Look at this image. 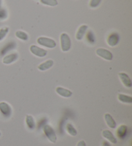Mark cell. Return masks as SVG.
<instances>
[{
    "label": "cell",
    "mask_w": 132,
    "mask_h": 146,
    "mask_svg": "<svg viewBox=\"0 0 132 146\" xmlns=\"http://www.w3.org/2000/svg\"><path fill=\"white\" fill-rule=\"evenodd\" d=\"M43 132L47 139L52 143H55L57 141V135L53 127L48 124H45L43 126Z\"/></svg>",
    "instance_id": "cell-1"
},
{
    "label": "cell",
    "mask_w": 132,
    "mask_h": 146,
    "mask_svg": "<svg viewBox=\"0 0 132 146\" xmlns=\"http://www.w3.org/2000/svg\"><path fill=\"white\" fill-rule=\"evenodd\" d=\"M61 47L63 51H68L71 48V39L67 33H63L61 35Z\"/></svg>",
    "instance_id": "cell-2"
},
{
    "label": "cell",
    "mask_w": 132,
    "mask_h": 146,
    "mask_svg": "<svg viewBox=\"0 0 132 146\" xmlns=\"http://www.w3.org/2000/svg\"><path fill=\"white\" fill-rule=\"evenodd\" d=\"M37 42H38L39 45L45 47V48H47L52 49L56 47V42H55V40L48 37L41 36V37L38 38Z\"/></svg>",
    "instance_id": "cell-3"
},
{
    "label": "cell",
    "mask_w": 132,
    "mask_h": 146,
    "mask_svg": "<svg viewBox=\"0 0 132 146\" xmlns=\"http://www.w3.org/2000/svg\"><path fill=\"white\" fill-rule=\"evenodd\" d=\"M96 54L99 56L108 61H111L113 59V54L108 49L104 48H99L96 50Z\"/></svg>",
    "instance_id": "cell-4"
},
{
    "label": "cell",
    "mask_w": 132,
    "mask_h": 146,
    "mask_svg": "<svg viewBox=\"0 0 132 146\" xmlns=\"http://www.w3.org/2000/svg\"><path fill=\"white\" fill-rule=\"evenodd\" d=\"M0 112L6 118H9L12 115V108L6 102H0Z\"/></svg>",
    "instance_id": "cell-5"
},
{
    "label": "cell",
    "mask_w": 132,
    "mask_h": 146,
    "mask_svg": "<svg viewBox=\"0 0 132 146\" xmlns=\"http://www.w3.org/2000/svg\"><path fill=\"white\" fill-rule=\"evenodd\" d=\"M30 51L34 55L41 57V58L45 56L47 54V53H48V51L45 49L39 48V47L36 45H32L30 48Z\"/></svg>",
    "instance_id": "cell-6"
},
{
    "label": "cell",
    "mask_w": 132,
    "mask_h": 146,
    "mask_svg": "<svg viewBox=\"0 0 132 146\" xmlns=\"http://www.w3.org/2000/svg\"><path fill=\"white\" fill-rule=\"evenodd\" d=\"M119 35L117 33H112L108 37L107 42L110 46L114 47L116 45H117L119 42Z\"/></svg>",
    "instance_id": "cell-7"
},
{
    "label": "cell",
    "mask_w": 132,
    "mask_h": 146,
    "mask_svg": "<svg viewBox=\"0 0 132 146\" xmlns=\"http://www.w3.org/2000/svg\"><path fill=\"white\" fill-rule=\"evenodd\" d=\"M119 77L123 85L127 88H131L132 87V82L129 77V76L125 72H119Z\"/></svg>",
    "instance_id": "cell-8"
},
{
    "label": "cell",
    "mask_w": 132,
    "mask_h": 146,
    "mask_svg": "<svg viewBox=\"0 0 132 146\" xmlns=\"http://www.w3.org/2000/svg\"><path fill=\"white\" fill-rule=\"evenodd\" d=\"M102 135L104 139L108 140V141H110L111 143H112L113 144H116L117 143V139L114 136L112 132L108 129L103 130L102 132Z\"/></svg>",
    "instance_id": "cell-9"
},
{
    "label": "cell",
    "mask_w": 132,
    "mask_h": 146,
    "mask_svg": "<svg viewBox=\"0 0 132 146\" xmlns=\"http://www.w3.org/2000/svg\"><path fill=\"white\" fill-rule=\"evenodd\" d=\"M55 92H56L57 94H58L59 96L66 98H70L71 96H72V91L61 87H57L55 88Z\"/></svg>",
    "instance_id": "cell-10"
},
{
    "label": "cell",
    "mask_w": 132,
    "mask_h": 146,
    "mask_svg": "<svg viewBox=\"0 0 132 146\" xmlns=\"http://www.w3.org/2000/svg\"><path fill=\"white\" fill-rule=\"evenodd\" d=\"M104 120L107 126L112 129H115L117 127V123H116L114 119L110 113H106L104 114Z\"/></svg>",
    "instance_id": "cell-11"
},
{
    "label": "cell",
    "mask_w": 132,
    "mask_h": 146,
    "mask_svg": "<svg viewBox=\"0 0 132 146\" xmlns=\"http://www.w3.org/2000/svg\"><path fill=\"white\" fill-rule=\"evenodd\" d=\"M18 58V54L17 53H12L8 55L5 56L3 58V63L6 65L11 64L13 62L16 61V60Z\"/></svg>",
    "instance_id": "cell-12"
},
{
    "label": "cell",
    "mask_w": 132,
    "mask_h": 146,
    "mask_svg": "<svg viewBox=\"0 0 132 146\" xmlns=\"http://www.w3.org/2000/svg\"><path fill=\"white\" fill-rule=\"evenodd\" d=\"M128 132V127L126 125H121V126L118 127L116 131V134L117 136L119 138V139H124L126 137V134Z\"/></svg>",
    "instance_id": "cell-13"
},
{
    "label": "cell",
    "mask_w": 132,
    "mask_h": 146,
    "mask_svg": "<svg viewBox=\"0 0 132 146\" xmlns=\"http://www.w3.org/2000/svg\"><path fill=\"white\" fill-rule=\"evenodd\" d=\"M54 61L52 60H46V62H44L43 63L39 65L38 66V69L41 71H46V70L51 69L54 66Z\"/></svg>",
    "instance_id": "cell-14"
},
{
    "label": "cell",
    "mask_w": 132,
    "mask_h": 146,
    "mask_svg": "<svg viewBox=\"0 0 132 146\" xmlns=\"http://www.w3.org/2000/svg\"><path fill=\"white\" fill-rule=\"evenodd\" d=\"M88 29V26L87 25H82L81 27H79V30L76 33V38L78 40H81L83 39L84 35H85L86 30Z\"/></svg>",
    "instance_id": "cell-15"
},
{
    "label": "cell",
    "mask_w": 132,
    "mask_h": 146,
    "mask_svg": "<svg viewBox=\"0 0 132 146\" xmlns=\"http://www.w3.org/2000/svg\"><path fill=\"white\" fill-rule=\"evenodd\" d=\"M25 121H26V126H27V127L29 129L32 130L35 128L36 127L35 121H34V119L32 116L30 115H26Z\"/></svg>",
    "instance_id": "cell-16"
},
{
    "label": "cell",
    "mask_w": 132,
    "mask_h": 146,
    "mask_svg": "<svg viewBox=\"0 0 132 146\" xmlns=\"http://www.w3.org/2000/svg\"><path fill=\"white\" fill-rule=\"evenodd\" d=\"M15 46H16V44H15V42H10L6 44V45L1 49L0 54H1V55H4V54H6L8 51H10L11 49H14Z\"/></svg>",
    "instance_id": "cell-17"
},
{
    "label": "cell",
    "mask_w": 132,
    "mask_h": 146,
    "mask_svg": "<svg viewBox=\"0 0 132 146\" xmlns=\"http://www.w3.org/2000/svg\"><path fill=\"white\" fill-rule=\"evenodd\" d=\"M118 100L121 102L126 104H131L132 103V98L130 96H127L123 94H119L118 95Z\"/></svg>",
    "instance_id": "cell-18"
},
{
    "label": "cell",
    "mask_w": 132,
    "mask_h": 146,
    "mask_svg": "<svg viewBox=\"0 0 132 146\" xmlns=\"http://www.w3.org/2000/svg\"><path fill=\"white\" fill-rule=\"evenodd\" d=\"M66 130L68 132V133L71 136L75 137L77 134V131L76 129L73 127V125L70 123H68L66 126Z\"/></svg>",
    "instance_id": "cell-19"
},
{
    "label": "cell",
    "mask_w": 132,
    "mask_h": 146,
    "mask_svg": "<svg viewBox=\"0 0 132 146\" xmlns=\"http://www.w3.org/2000/svg\"><path fill=\"white\" fill-rule=\"evenodd\" d=\"M15 36H17L18 38L21 39L22 40H27L28 39V36L27 33H26L24 32H22V31H17L15 32Z\"/></svg>",
    "instance_id": "cell-20"
},
{
    "label": "cell",
    "mask_w": 132,
    "mask_h": 146,
    "mask_svg": "<svg viewBox=\"0 0 132 146\" xmlns=\"http://www.w3.org/2000/svg\"><path fill=\"white\" fill-rule=\"evenodd\" d=\"M41 3L51 7L57 6L58 2L57 0H40Z\"/></svg>",
    "instance_id": "cell-21"
},
{
    "label": "cell",
    "mask_w": 132,
    "mask_h": 146,
    "mask_svg": "<svg viewBox=\"0 0 132 146\" xmlns=\"http://www.w3.org/2000/svg\"><path fill=\"white\" fill-rule=\"evenodd\" d=\"M9 28L8 27H4L0 29V41L4 39L5 36H7V33H9Z\"/></svg>",
    "instance_id": "cell-22"
},
{
    "label": "cell",
    "mask_w": 132,
    "mask_h": 146,
    "mask_svg": "<svg viewBox=\"0 0 132 146\" xmlns=\"http://www.w3.org/2000/svg\"><path fill=\"white\" fill-rule=\"evenodd\" d=\"M86 38L89 42L91 44H94L95 42V41H96L95 40L94 34L93 33V32H92V31H90V32H88V33H87Z\"/></svg>",
    "instance_id": "cell-23"
},
{
    "label": "cell",
    "mask_w": 132,
    "mask_h": 146,
    "mask_svg": "<svg viewBox=\"0 0 132 146\" xmlns=\"http://www.w3.org/2000/svg\"><path fill=\"white\" fill-rule=\"evenodd\" d=\"M102 0H91L90 3V7L91 8H96L99 6Z\"/></svg>",
    "instance_id": "cell-24"
},
{
    "label": "cell",
    "mask_w": 132,
    "mask_h": 146,
    "mask_svg": "<svg viewBox=\"0 0 132 146\" xmlns=\"http://www.w3.org/2000/svg\"><path fill=\"white\" fill-rule=\"evenodd\" d=\"M7 17V13L5 9H0V19H5Z\"/></svg>",
    "instance_id": "cell-25"
},
{
    "label": "cell",
    "mask_w": 132,
    "mask_h": 146,
    "mask_svg": "<svg viewBox=\"0 0 132 146\" xmlns=\"http://www.w3.org/2000/svg\"><path fill=\"white\" fill-rule=\"evenodd\" d=\"M77 146H86V143L84 140H81L77 143Z\"/></svg>",
    "instance_id": "cell-26"
},
{
    "label": "cell",
    "mask_w": 132,
    "mask_h": 146,
    "mask_svg": "<svg viewBox=\"0 0 132 146\" xmlns=\"http://www.w3.org/2000/svg\"><path fill=\"white\" fill-rule=\"evenodd\" d=\"M102 146H111L110 144L107 141H104L102 143Z\"/></svg>",
    "instance_id": "cell-27"
},
{
    "label": "cell",
    "mask_w": 132,
    "mask_h": 146,
    "mask_svg": "<svg viewBox=\"0 0 132 146\" xmlns=\"http://www.w3.org/2000/svg\"><path fill=\"white\" fill-rule=\"evenodd\" d=\"M1 0H0V6H1Z\"/></svg>",
    "instance_id": "cell-28"
},
{
    "label": "cell",
    "mask_w": 132,
    "mask_h": 146,
    "mask_svg": "<svg viewBox=\"0 0 132 146\" xmlns=\"http://www.w3.org/2000/svg\"><path fill=\"white\" fill-rule=\"evenodd\" d=\"M1 132H0V137H1Z\"/></svg>",
    "instance_id": "cell-29"
}]
</instances>
